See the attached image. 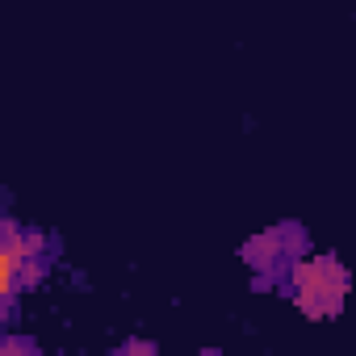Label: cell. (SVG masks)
I'll use <instances>...</instances> for the list:
<instances>
[{"label": "cell", "mask_w": 356, "mask_h": 356, "mask_svg": "<svg viewBox=\"0 0 356 356\" xmlns=\"http://www.w3.org/2000/svg\"><path fill=\"white\" fill-rule=\"evenodd\" d=\"M306 243H310L306 227L277 222L273 231H264V235H256V239L243 243V260H248V268L256 273L260 285H285L289 273H293V264L302 260Z\"/></svg>", "instance_id": "3957f363"}, {"label": "cell", "mask_w": 356, "mask_h": 356, "mask_svg": "<svg viewBox=\"0 0 356 356\" xmlns=\"http://www.w3.org/2000/svg\"><path fill=\"white\" fill-rule=\"evenodd\" d=\"M0 252H5V306L13 310L17 289L42 281V273L51 268L55 239H47L42 231H22L13 218H5V227H0Z\"/></svg>", "instance_id": "6da1fadb"}, {"label": "cell", "mask_w": 356, "mask_h": 356, "mask_svg": "<svg viewBox=\"0 0 356 356\" xmlns=\"http://www.w3.org/2000/svg\"><path fill=\"white\" fill-rule=\"evenodd\" d=\"M0 352H38L34 339H22V335H9L5 343H0Z\"/></svg>", "instance_id": "277c9868"}, {"label": "cell", "mask_w": 356, "mask_h": 356, "mask_svg": "<svg viewBox=\"0 0 356 356\" xmlns=\"http://www.w3.org/2000/svg\"><path fill=\"white\" fill-rule=\"evenodd\" d=\"M118 352H147V356H155V343H147V339H126Z\"/></svg>", "instance_id": "5b68a950"}, {"label": "cell", "mask_w": 356, "mask_h": 356, "mask_svg": "<svg viewBox=\"0 0 356 356\" xmlns=\"http://www.w3.org/2000/svg\"><path fill=\"white\" fill-rule=\"evenodd\" d=\"M293 285V302L310 314V318H327L343 310L348 298V268L335 256H318V260H298L289 273Z\"/></svg>", "instance_id": "7a4b0ae2"}]
</instances>
